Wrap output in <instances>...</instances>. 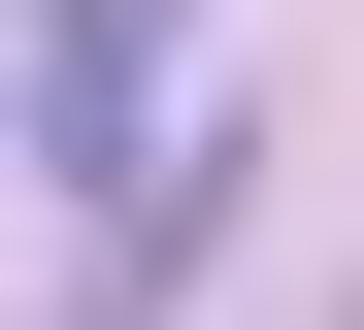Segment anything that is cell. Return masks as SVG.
I'll return each instance as SVG.
<instances>
[{
    "instance_id": "obj_1",
    "label": "cell",
    "mask_w": 364,
    "mask_h": 330,
    "mask_svg": "<svg viewBox=\"0 0 364 330\" xmlns=\"http://www.w3.org/2000/svg\"><path fill=\"white\" fill-rule=\"evenodd\" d=\"M33 33H67V99H133V66H166V0H33Z\"/></svg>"
}]
</instances>
